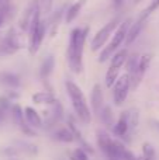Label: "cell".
I'll return each mask as SVG.
<instances>
[{
  "label": "cell",
  "instance_id": "4fadbf2b",
  "mask_svg": "<svg viewBox=\"0 0 159 160\" xmlns=\"http://www.w3.org/2000/svg\"><path fill=\"white\" fill-rule=\"evenodd\" d=\"M39 6V2L38 0H31V3L27 6L25 11L23 13L21 18H20V28L23 31H28L30 28V24H31V20H33V16H34V11L37 10V7Z\"/></svg>",
  "mask_w": 159,
  "mask_h": 160
},
{
  "label": "cell",
  "instance_id": "484cf974",
  "mask_svg": "<svg viewBox=\"0 0 159 160\" xmlns=\"http://www.w3.org/2000/svg\"><path fill=\"white\" fill-rule=\"evenodd\" d=\"M7 14H8V7L7 6H0V27L4 24L6 18H7Z\"/></svg>",
  "mask_w": 159,
  "mask_h": 160
},
{
  "label": "cell",
  "instance_id": "5bb4252c",
  "mask_svg": "<svg viewBox=\"0 0 159 160\" xmlns=\"http://www.w3.org/2000/svg\"><path fill=\"white\" fill-rule=\"evenodd\" d=\"M130 56V52L127 48H123V49H118L117 52L113 55V58L110 59V66L111 69H115V70H121V68L126 65L127 59Z\"/></svg>",
  "mask_w": 159,
  "mask_h": 160
},
{
  "label": "cell",
  "instance_id": "603a6c76",
  "mask_svg": "<svg viewBox=\"0 0 159 160\" xmlns=\"http://www.w3.org/2000/svg\"><path fill=\"white\" fill-rule=\"evenodd\" d=\"M142 158L146 160H155V149L148 142L142 145Z\"/></svg>",
  "mask_w": 159,
  "mask_h": 160
},
{
  "label": "cell",
  "instance_id": "8992f818",
  "mask_svg": "<svg viewBox=\"0 0 159 160\" xmlns=\"http://www.w3.org/2000/svg\"><path fill=\"white\" fill-rule=\"evenodd\" d=\"M130 90H131V76L126 72L117 79L115 84L113 86V100L117 107H121L124 104Z\"/></svg>",
  "mask_w": 159,
  "mask_h": 160
},
{
  "label": "cell",
  "instance_id": "7c38bea8",
  "mask_svg": "<svg viewBox=\"0 0 159 160\" xmlns=\"http://www.w3.org/2000/svg\"><path fill=\"white\" fill-rule=\"evenodd\" d=\"M130 127H131L130 125V111H124V112H121L117 122L113 127V133L115 136H118V138H124L128 133Z\"/></svg>",
  "mask_w": 159,
  "mask_h": 160
},
{
  "label": "cell",
  "instance_id": "f546056e",
  "mask_svg": "<svg viewBox=\"0 0 159 160\" xmlns=\"http://www.w3.org/2000/svg\"><path fill=\"white\" fill-rule=\"evenodd\" d=\"M155 125H156V128L159 129V121H156V122H155Z\"/></svg>",
  "mask_w": 159,
  "mask_h": 160
},
{
  "label": "cell",
  "instance_id": "277c9868",
  "mask_svg": "<svg viewBox=\"0 0 159 160\" xmlns=\"http://www.w3.org/2000/svg\"><path fill=\"white\" fill-rule=\"evenodd\" d=\"M28 51L31 55L38 52L39 47H41L42 41L45 38L47 34V25L41 20V7H37V10L34 11L33 20H31L30 28H28Z\"/></svg>",
  "mask_w": 159,
  "mask_h": 160
},
{
  "label": "cell",
  "instance_id": "3957f363",
  "mask_svg": "<svg viewBox=\"0 0 159 160\" xmlns=\"http://www.w3.org/2000/svg\"><path fill=\"white\" fill-rule=\"evenodd\" d=\"M131 24H132L131 18H127V20H124V21L120 22V25H118L117 30H115V32L113 34V38L110 39L109 44L101 49L100 55H99L97 61L100 62V63L111 59L113 55L120 49L121 45L126 44V38H127V34H128V30H130V27H131Z\"/></svg>",
  "mask_w": 159,
  "mask_h": 160
},
{
  "label": "cell",
  "instance_id": "4316f807",
  "mask_svg": "<svg viewBox=\"0 0 159 160\" xmlns=\"http://www.w3.org/2000/svg\"><path fill=\"white\" fill-rule=\"evenodd\" d=\"M45 2V11H49L51 6H52V0H44Z\"/></svg>",
  "mask_w": 159,
  "mask_h": 160
},
{
  "label": "cell",
  "instance_id": "30bf717a",
  "mask_svg": "<svg viewBox=\"0 0 159 160\" xmlns=\"http://www.w3.org/2000/svg\"><path fill=\"white\" fill-rule=\"evenodd\" d=\"M146 18H148V16H145V14L142 13L140 16V18H138L135 22H132V24H131V27H130V30H128V34H127V38H126V47L131 45L132 42H134L138 37H140L141 31H142L144 27H145Z\"/></svg>",
  "mask_w": 159,
  "mask_h": 160
},
{
  "label": "cell",
  "instance_id": "5b68a950",
  "mask_svg": "<svg viewBox=\"0 0 159 160\" xmlns=\"http://www.w3.org/2000/svg\"><path fill=\"white\" fill-rule=\"evenodd\" d=\"M120 22H121L120 18H118V17H115V18L110 20V21L107 22L104 27H101L100 30H99L97 32L93 35L92 42H90V47H92L93 52H97V51L103 49V48L106 47V42L109 41L110 37L115 32L117 27L120 25Z\"/></svg>",
  "mask_w": 159,
  "mask_h": 160
},
{
  "label": "cell",
  "instance_id": "d6986e66",
  "mask_svg": "<svg viewBox=\"0 0 159 160\" xmlns=\"http://www.w3.org/2000/svg\"><path fill=\"white\" fill-rule=\"evenodd\" d=\"M54 135H55L56 141L64 142V143H70V142L75 141V135H73V132L68 127L66 128H59V129H56Z\"/></svg>",
  "mask_w": 159,
  "mask_h": 160
},
{
  "label": "cell",
  "instance_id": "9c48e42d",
  "mask_svg": "<svg viewBox=\"0 0 159 160\" xmlns=\"http://www.w3.org/2000/svg\"><path fill=\"white\" fill-rule=\"evenodd\" d=\"M20 49V44L17 35L13 30L8 31V34L3 38L2 44H0V53H4V55H11V53H16Z\"/></svg>",
  "mask_w": 159,
  "mask_h": 160
},
{
  "label": "cell",
  "instance_id": "44dd1931",
  "mask_svg": "<svg viewBox=\"0 0 159 160\" xmlns=\"http://www.w3.org/2000/svg\"><path fill=\"white\" fill-rule=\"evenodd\" d=\"M0 79H2V82L4 83V84H7L8 87H11V88H16L20 86L18 76L13 75V73H2V75H0Z\"/></svg>",
  "mask_w": 159,
  "mask_h": 160
},
{
  "label": "cell",
  "instance_id": "d4e9b609",
  "mask_svg": "<svg viewBox=\"0 0 159 160\" xmlns=\"http://www.w3.org/2000/svg\"><path fill=\"white\" fill-rule=\"evenodd\" d=\"M156 8H159V0H152V2H151V4H149L148 7H146L145 10L142 11V13L145 14V16H148V17H149L152 13H154L155 10H156Z\"/></svg>",
  "mask_w": 159,
  "mask_h": 160
},
{
  "label": "cell",
  "instance_id": "ac0fdd59",
  "mask_svg": "<svg viewBox=\"0 0 159 160\" xmlns=\"http://www.w3.org/2000/svg\"><path fill=\"white\" fill-rule=\"evenodd\" d=\"M54 66H55V59H54V56H47L45 61L42 62L41 68H39V78L42 80H48L49 75L54 70Z\"/></svg>",
  "mask_w": 159,
  "mask_h": 160
},
{
  "label": "cell",
  "instance_id": "52a82bcc",
  "mask_svg": "<svg viewBox=\"0 0 159 160\" xmlns=\"http://www.w3.org/2000/svg\"><path fill=\"white\" fill-rule=\"evenodd\" d=\"M96 141L100 150L107 156L109 159H115V141L111 139V136L107 132L99 129L96 132Z\"/></svg>",
  "mask_w": 159,
  "mask_h": 160
},
{
  "label": "cell",
  "instance_id": "7402d4cb",
  "mask_svg": "<svg viewBox=\"0 0 159 160\" xmlns=\"http://www.w3.org/2000/svg\"><path fill=\"white\" fill-rule=\"evenodd\" d=\"M138 62H140V55L138 53H132V55L128 56L126 62V68H127V73L130 76L134 75V72L137 70V66H138Z\"/></svg>",
  "mask_w": 159,
  "mask_h": 160
},
{
  "label": "cell",
  "instance_id": "83f0119b",
  "mask_svg": "<svg viewBox=\"0 0 159 160\" xmlns=\"http://www.w3.org/2000/svg\"><path fill=\"white\" fill-rule=\"evenodd\" d=\"M111 2H113V4H114L115 7H120V6L124 3V0H111Z\"/></svg>",
  "mask_w": 159,
  "mask_h": 160
},
{
  "label": "cell",
  "instance_id": "cb8c5ba5",
  "mask_svg": "<svg viewBox=\"0 0 159 160\" xmlns=\"http://www.w3.org/2000/svg\"><path fill=\"white\" fill-rule=\"evenodd\" d=\"M69 160H89V156H87L86 150H83L82 148H78L69 155Z\"/></svg>",
  "mask_w": 159,
  "mask_h": 160
},
{
  "label": "cell",
  "instance_id": "e0dca14e",
  "mask_svg": "<svg viewBox=\"0 0 159 160\" xmlns=\"http://www.w3.org/2000/svg\"><path fill=\"white\" fill-rule=\"evenodd\" d=\"M31 100L35 104H54L56 101V97L51 91H38V93L33 94Z\"/></svg>",
  "mask_w": 159,
  "mask_h": 160
},
{
  "label": "cell",
  "instance_id": "9a60e30c",
  "mask_svg": "<svg viewBox=\"0 0 159 160\" xmlns=\"http://www.w3.org/2000/svg\"><path fill=\"white\" fill-rule=\"evenodd\" d=\"M86 2L87 0H78V2H75L68 8L66 13H65V22H66V24H70V22L75 21V18L79 16V13L82 11L83 6L86 4Z\"/></svg>",
  "mask_w": 159,
  "mask_h": 160
},
{
  "label": "cell",
  "instance_id": "2e32d148",
  "mask_svg": "<svg viewBox=\"0 0 159 160\" xmlns=\"http://www.w3.org/2000/svg\"><path fill=\"white\" fill-rule=\"evenodd\" d=\"M24 117L25 121L30 127L33 128H41L42 127V119L39 117V114L37 112V110H34L33 107H25L24 108Z\"/></svg>",
  "mask_w": 159,
  "mask_h": 160
},
{
  "label": "cell",
  "instance_id": "8fae6325",
  "mask_svg": "<svg viewBox=\"0 0 159 160\" xmlns=\"http://www.w3.org/2000/svg\"><path fill=\"white\" fill-rule=\"evenodd\" d=\"M92 102H90V105H92V111L93 114H96V115H100L101 110L104 108V96H103V88H101V86L99 84V83H96L95 86H93L92 88Z\"/></svg>",
  "mask_w": 159,
  "mask_h": 160
},
{
  "label": "cell",
  "instance_id": "f1b7e54d",
  "mask_svg": "<svg viewBox=\"0 0 159 160\" xmlns=\"http://www.w3.org/2000/svg\"><path fill=\"white\" fill-rule=\"evenodd\" d=\"M137 160H146V159H144L142 156H138V158H137Z\"/></svg>",
  "mask_w": 159,
  "mask_h": 160
},
{
  "label": "cell",
  "instance_id": "4dcf8cb0",
  "mask_svg": "<svg viewBox=\"0 0 159 160\" xmlns=\"http://www.w3.org/2000/svg\"><path fill=\"white\" fill-rule=\"evenodd\" d=\"M109 160H117V159H109Z\"/></svg>",
  "mask_w": 159,
  "mask_h": 160
},
{
  "label": "cell",
  "instance_id": "7a4b0ae2",
  "mask_svg": "<svg viewBox=\"0 0 159 160\" xmlns=\"http://www.w3.org/2000/svg\"><path fill=\"white\" fill-rule=\"evenodd\" d=\"M65 87H66L68 96H69V98H70L73 111H75V115L78 117V119L85 125L90 124V121H92V114H90V108H89V105H87V100H86V97H85L82 88L79 87L76 83H73L72 80H66Z\"/></svg>",
  "mask_w": 159,
  "mask_h": 160
},
{
  "label": "cell",
  "instance_id": "6da1fadb",
  "mask_svg": "<svg viewBox=\"0 0 159 160\" xmlns=\"http://www.w3.org/2000/svg\"><path fill=\"white\" fill-rule=\"evenodd\" d=\"M87 34H89V27L85 28H73L70 31L69 44H68L66 58L68 65L73 73H82L83 70V51H85V42H86Z\"/></svg>",
  "mask_w": 159,
  "mask_h": 160
},
{
  "label": "cell",
  "instance_id": "ffe728a7",
  "mask_svg": "<svg viewBox=\"0 0 159 160\" xmlns=\"http://www.w3.org/2000/svg\"><path fill=\"white\" fill-rule=\"evenodd\" d=\"M100 118H101V122L106 125V128H111L113 129L114 124H113V111L110 105H104V108L100 112Z\"/></svg>",
  "mask_w": 159,
  "mask_h": 160
},
{
  "label": "cell",
  "instance_id": "ba28073f",
  "mask_svg": "<svg viewBox=\"0 0 159 160\" xmlns=\"http://www.w3.org/2000/svg\"><path fill=\"white\" fill-rule=\"evenodd\" d=\"M152 62V55L151 53H144L140 56V62H138L137 70L134 72V75H131V88H137L141 84L144 76H145L146 70L149 69V65Z\"/></svg>",
  "mask_w": 159,
  "mask_h": 160
}]
</instances>
